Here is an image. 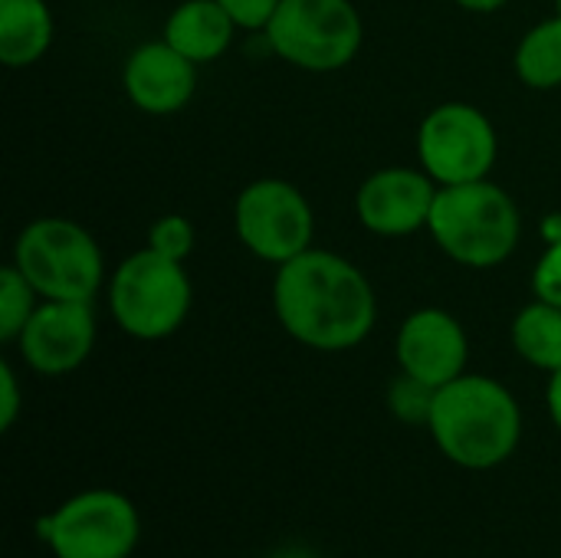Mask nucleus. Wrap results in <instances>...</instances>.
I'll return each instance as SVG.
<instances>
[{
	"label": "nucleus",
	"mask_w": 561,
	"mask_h": 558,
	"mask_svg": "<svg viewBox=\"0 0 561 558\" xmlns=\"http://www.w3.org/2000/svg\"><path fill=\"white\" fill-rule=\"evenodd\" d=\"M427 431L450 464L463 470H493L516 454L523 411L506 385L463 372L437 388Z\"/></svg>",
	"instance_id": "obj_2"
},
{
	"label": "nucleus",
	"mask_w": 561,
	"mask_h": 558,
	"mask_svg": "<svg viewBox=\"0 0 561 558\" xmlns=\"http://www.w3.org/2000/svg\"><path fill=\"white\" fill-rule=\"evenodd\" d=\"M496 155H500L496 128L470 102H444L431 109L417 128L421 168L440 187L490 178Z\"/></svg>",
	"instance_id": "obj_9"
},
{
	"label": "nucleus",
	"mask_w": 561,
	"mask_h": 558,
	"mask_svg": "<svg viewBox=\"0 0 561 558\" xmlns=\"http://www.w3.org/2000/svg\"><path fill=\"white\" fill-rule=\"evenodd\" d=\"M440 184L424 168H381L355 194L358 224L378 237H411L427 230Z\"/></svg>",
	"instance_id": "obj_11"
},
{
	"label": "nucleus",
	"mask_w": 561,
	"mask_h": 558,
	"mask_svg": "<svg viewBox=\"0 0 561 558\" xmlns=\"http://www.w3.org/2000/svg\"><path fill=\"white\" fill-rule=\"evenodd\" d=\"M39 293L30 286V280L10 263L0 270V342H16L26 329L30 316L36 312Z\"/></svg>",
	"instance_id": "obj_18"
},
{
	"label": "nucleus",
	"mask_w": 561,
	"mask_h": 558,
	"mask_svg": "<svg viewBox=\"0 0 561 558\" xmlns=\"http://www.w3.org/2000/svg\"><path fill=\"white\" fill-rule=\"evenodd\" d=\"M148 247L171 257V260H187L194 250V227L184 214H164L151 224L148 230Z\"/></svg>",
	"instance_id": "obj_20"
},
{
	"label": "nucleus",
	"mask_w": 561,
	"mask_h": 558,
	"mask_svg": "<svg viewBox=\"0 0 561 558\" xmlns=\"http://www.w3.org/2000/svg\"><path fill=\"white\" fill-rule=\"evenodd\" d=\"M539 234H542L546 247H549V243H561V214H549V217L539 224Z\"/></svg>",
	"instance_id": "obj_26"
},
{
	"label": "nucleus",
	"mask_w": 561,
	"mask_h": 558,
	"mask_svg": "<svg viewBox=\"0 0 561 558\" xmlns=\"http://www.w3.org/2000/svg\"><path fill=\"white\" fill-rule=\"evenodd\" d=\"M546 405L552 414V424L561 431V368L549 375V391H546Z\"/></svg>",
	"instance_id": "obj_24"
},
{
	"label": "nucleus",
	"mask_w": 561,
	"mask_h": 558,
	"mask_svg": "<svg viewBox=\"0 0 561 558\" xmlns=\"http://www.w3.org/2000/svg\"><path fill=\"white\" fill-rule=\"evenodd\" d=\"M240 26L217 0H184L164 20V36L181 56L204 66L220 59Z\"/></svg>",
	"instance_id": "obj_14"
},
{
	"label": "nucleus",
	"mask_w": 561,
	"mask_h": 558,
	"mask_svg": "<svg viewBox=\"0 0 561 558\" xmlns=\"http://www.w3.org/2000/svg\"><path fill=\"white\" fill-rule=\"evenodd\" d=\"M240 30H266L279 0H217Z\"/></svg>",
	"instance_id": "obj_22"
},
{
	"label": "nucleus",
	"mask_w": 561,
	"mask_h": 558,
	"mask_svg": "<svg viewBox=\"0 0 561 558\" xmlns=\"http://www.w3.org/2000/svg\"><path fill=\"white\" fill-rule=\"evenodd\" d=\"M513 349L523 362L542 368V372H559L561 368V306L552 303H529L519 309L513 319Z\"/></svg>",
	"instance_id": "obj_16"
},
{
	"label": "nucleus",
	"mask_w": 561,
	"mask_h": 558,
	"mask_svg": "<svg viewBox=\"0 0 561 558\" xmlns=\"http://www.w3.org/2000/svg\"><path fill=\"white\" fill-rule=\"evenodd\" d=\"M39 543L56 558H128L138 546L141 520L118 490H85L36 523Z\"/></svg>",
	"instance_id": "obj_7"
},
{
	"label": "nucleus",
	"mask_w": 561,
	"mask_h": 558,
	"mask_svg": "<svg viewBox=\"0 0 561 558\" xmlns=\"http://www.w3.org/2000/svg\"><path fill=\"white\" fill-rule=\"evenodd\" d=\"M556 3H559V16H561V0H556Z\"/></svg>",
	"instance_id": "obj_27"
},
{
	"label": "nucleus",
	"mask_w": 561,
	"mask_h": 558,
	"mask_svg": "<svg viewBox=\"0 0 561 558\" xmlns=\"http://www.w3.org/2000/svg\"><path fill=\"white\" fill-rule=\"evenodd\" d=\"M263 33L283 62L309 72L348 66L365 39L362 13L352 0H279Z\"/></svg>",
	"instance_id": "obj_6"
},
{
	"label": "nucleus",
	"mask_w": 561,
	"mask_h": 558,
	"mask_svg": "<svg viewBox=\"0 0 561 558\" xmlns=\"http://www.w3.org/2000/svg\"><path fill=\"white\" fill-rule=\"evenodd\" d=\"M457 7H463V10H470V13H496V10H503L510 0H454Z\"/></svg>",
	"instance_id": "obj_25"
},
{
	"label": "nucleus",
	"mask_w": 561,
	"mask_h": 558,
	"mask_svg": "<svg viewBox=\"0 0 561 558\" xmlns=\"http://www.w3.org/2000/svg\"><path fill=\"white\" fill-rule=\"evenodd\" d=\"M95 345L92 303L43 299L16 339L20 358L46 378L76 372Z\"/></svg>",
	"instance_id": "obj_10"
},
{
	"label": "nucleus",
	"mask_w": 561,
	"mask_h": 558,
	"mask_svg": "<svg viewBox=\"0 0 561 558\" xmlns=\"http://www.w3.org/2000/svg\"><path fill=\"white\" fill-rule=\"evenodd\" d=\"M20 414V385L10 362H0V431H10Z\"/></svg>",
	"instance_id": "obj_23"
},
{
	"label": "nucleus",
	"mask_w": 561,
	"mask_h": 558,
	"mask_svg": "<svg viewBox=\"0 0 561 558\" xmlns=\"http://www.w3.org/2000/svg\"><path fill=\"white\" fill-rule=\"evenodd\" d=\"M233 227L253 257L283 266L312 247L316 214L296 184L283 178H260L237 194Z\"/></svg>",
	"instance_id": "obj_8"
},
{
	"label": "nucleus",
	"mask_w": 561,
	"mask_h": 558,
	"mask_svg": "<svg viewBox=\"0 0 561 558\" xmlns=\"http://www.w3.org/2000/svg\"><path fill=\"white\" fill-rule=\"evenodd\" d=\"M533 293L542 303L561 306V243H549L533 270Z\"/></svg>",
	"instance_id": "obj_21"
},
{
	"label": "nucleus",
	"mask_w": 561,
	"mask_h": 558,
	"mask_svg": "<svg viewBox=\"0 0 561 558\" xmlns=\"http://www.w3.org/2000/svg\"><path fill=\"white\" fill-rule=\"evenodd\" d=\"M273 312L299 345L348 352L371 335L378 299L368 276L352 260L309 247L296 260L276 266Z\"/></svg>",
	"instance_id": "obj_1"
},
{
	"label": "nucleus",
	"mask_w": 561,
	"mask_h": 558,
	"mask_svg": "<svg viewBox=\"0 0 561 558\" xmlns=\"http://www.w3.org/2000/svg\"><path fill=\"white\" fill-rule=\"evenodd\" d=\"M13 266L30 280L39 299L92 303L105 280L102 247L69 217L26 224L13 247Z\"/></svg>",
	"instance_id": "obj_4"
},
{
	"label": "nucleus",
	"mask_w": 561,
	"mask_h": 558,
	"mask_svg": "<svg viewBox=\"0 0 561 558\" xmlns=\"http://www.w3.org/2000/svg\"><path fill=\"white\" fill-rule=\"evenodd\" d=\"M427 230L460 266L493 270L513 257L523 234L516 201L490 178L437 191Z\"/></svg>",
	"instance_id": "obj_3"
},
{
	"label": "nucleus",
	"mask_w": 561,
	"mask_h": 558,
	"mask_svg": "<svg viewBox=\"0 0 561 558\" xmlns=\"http://www.w3.org/2000/svg\"><path fill=\"white\" fill-rule=\"evenodd\" d=\"M394 355L404 375L431 388H444L467 372L470 342L463 326L447 309L427 306L401 322Z\"/></svg>",
	"instance_id": "obj_12"
},
{
	"label": "nucleus",
	"mask_w": 561,
	"mask_h": 558,
	"mask_svg": "<svg viewBox=\"0 0 561 558\" xmlns=\"http://www.w3.org/2000/svg\"><path fill=\"white\" fill-rule=\"evenodd\" d=\"M56 23L46 0H0V62L26 69L53 46Z\"/></svg>",
	"instance_id": "obj_15"
},
{
	"label": "nucleus",
	"mask_w": 561,
	"mask_h": 558,
	"mask_svg": "<svg viewBox=\"0 0 561 558\" xmlns=\"http://www.w3.org/2000/svg\"><path fill=\"white\" fill-rule=\"evenodd\" d=\"M513 66L519 82L529 89H559L561 86V16L536 23L516 46Z\"/></svg>",
	"instance_id": "obj_17"
},
{
	"label": "nucleus",
	"mask_w": 561,
	"mask_h": 558,
	"mask_svg": "<svg viewBox=\"0 0 561 558\" xmlns=\"http://www.w3.org/2000/svg\"><path fill=\"white\" fill-rule=\"evenodd\" d=\"M191 276L181 260L151 247L122 260L108 280V309L115 326L141 342L174 335L191 312Z\"/></svg>",
	"instance_id": "obj_5"
},
{
	"label": "nucleus",
	"mask_w": 561,
	"mask_h": 558,
	"mask_svg": "<svg viewBox=\"0 0 561 558\" xmlns=\"http://www.w3.org/2000/svg\"><path fill=\"white\" fill-rule=\"evenodd\" d=\"M122 86L145 115H174L194 99L197 62L181 56L168 39L141 43L125 59Z\"/></svg>",
	"instance_id": "obj_13"
},
{
	"label": "nucleus",
	"mask_w": 561,
	"mask_h": 558,
	"mask_svg": "<svg viewBox=\"0 0 561 558\" xmlns=\"http://www.w3.org/2000/svg\"><path fill=\"white\" fill-rule=\"evenodd\" d=\"M434 395H437V388H431V385H424V382L401 372V378L388 391V408L404 424H427L431 408H434Z\"/></svg>",
	"instance_id": "obj_19"
}]
</instances>
